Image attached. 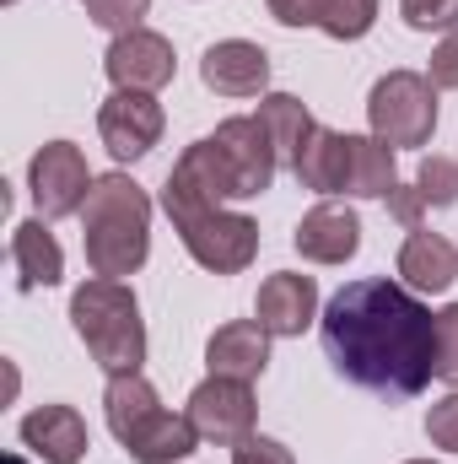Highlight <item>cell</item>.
<instances>
[{"instance_id":"obj_23","label":"cell","mask_w":458,"mask_h":464,"mask_svg":"<svg viewBox=\"0 0 458 464\" xmlns=\"http://www.w3.org/2000/svg\"><path fill=\"white\" fill-rule=\"evenodd\" d=\"M415 189H421L426 206H458V162L426 157V162L415 168Z\"/></svg>"},{"instance_id":"obj_13","label":"cell","mask_w":458,"mask_h":464,"mask_svg":"<svg viewBox=\"0 0 458 464\" xmlns=\"http://www.w3.org/2000/svg\"><path fill=\"white\" fill-rule=\"evenodd\" d=\"M200 82L222 98H259L270 87V54L248 38H222L200 60Z\"/></svg>"},{"instance_id":"obj_3","label":"cell","mask_w":458,"mask_h":464,"mask_svg":"<svg viewBox=\"0 0 458 464\" xmlns=\"http://www.w3.org/2000/svg\"><path fill=\"white\" fill-rule=\"evenodd\" d=\"M81 248L92 276H135L151 254V195L129 173H103L81 206Z\"/></svg>"},{"instance_id":"obj_20","label":"cell","mask_w":458,"mask_h":464,"mask_svg":"<svg viewBox=\"0 0 458 464\" xmlns=\"http://www.w3.org/2000/svg\"><path fill=\"white\" fill-rule=\"evenodd\" d=\"M394 184H399V173H394V146L377 140V135H350L345 195H356V200H388Z\"/></svg>"},{"instance_id":"obj_24","label":"cell","mask_w":458,"mask_h":464,"mask_svg":"<svg viewBox=\"0 0 458 464\" xmlns=\"http://www.w3.org/2000/svg\"><path fill=\"white\" fill-rule=\"evenodd\" d=\"M399 11L415 33H453L458 27V0H399Z\"/></svg>"},{"instance_id":"obj_27","label":"cell","mask_w":458,"mask_h":464,"mask_svg":"<svg viewBox=\"0 0 458 464\" xmlns=\"http://www.w3.org/2000/svg\"><path fill=\"white\" fill-rule=\"evenodd\" d=\"M426 438H432V449L458 454V394L437 400V405L426 411Z\"/></svg>"},{"instance_id":"obj_11","label":"cell","mask_w":458,"mask_h":464,"mask_svg":"<svg viewBox=\"0 0 458 464\" xmlns=\"http://www.w3.org/2000/svg\"><path fill=\"white\" fill-rule=\"evenodd\" d=\"M162 103L151 92H114L98 109V135L114 151V162H140L157 140H162Z\"/></svg>"},{"instance_id":"obj_12","label":"cell","mask_w":458,"mask_h":464,"mask_svg":"<svg viewBox=\"0 0 458 464\" xmlns=\"http://www.w3.org/2000/svg\"><path fill=\"white\" fill-rule=\"evenodd\" d=\"M253 319L275 341H297L319 319V281L313 276H297V270H275L259 286V297H253Z\"/></svg>"},{"instance_id":"obj_16","label":"cell","mask_w":458,"mask_h":464,"mask_svg":"<svg viewBox=\"0 0 458 464\" xmlns=\"http://www.w3.org/2000/svg\"><path fill=\"white\" fill-rule=\"evenodd\" d=\"M270 330L259 319H232L222 324L211 341H205V367L216 378H237V383H253L264 367H270Z\"/></svg>"},{"instance_id":"obj_31","label":"cell","mask_w":458,"mask_h":464,"mask_svg":"<svg viewBox=\"0 0 458 464\" xmlns=\"http://www.w3.org/2000/svg\"><path fill=\"white\" fill-rule=\"evenodd\" d=\"M432 87H458V27L432 49Z\"/></svg>"},{"instance_id":"obj_33","label":"cell","mask_w":458,"mask_h":464,"mask_svg":"<svg viewBox=\"0 0 458 464\" xmlns=\"http://www.w3.org/2000/svg\"><path fill=\"white\" fill-rule=\"evenodd\" d=\"M410 464H437V459H410Z\"/></svg>"},{"instance_id":"obj_19","label":"cell","mask_w":458,"mask_h":464,"mask_svg":"<svg viewBox=\"0 0 458 464\" xmlns=\"http://www.w3.org/2000/svg\"><path fill=\"white\" fill-rule=\"evenodd\" d=\"M345 157H350V135L313 124V135L302 140L291 173H297V184L313 189V195H345Z\"/></svg>"},{"instance_id":"obj_22","label":"cell","mask_w":458,"mask_h":464,"mask_svg":"<svg viewBox=\"0 0 458 464\" xmlns=\"http://www.w3.org/2000/svg\"><path fill=\"white\" fill-rule=\"evenodd\" d=\"M372 22H377V0H329V11H324V33L340 44L367 38Z\"/></svg>"},{"instance_id":"obj_7","label":"cell","mask_w":458,"mask_h":464,"mask_svg":"<svg viewBox=\"0 0 458 464\" xmlns=\"http://www.w3.org/2000/svg\"><path fill=\"white\" fill-rule=\"evenodd\" d=\"M367 124L377 140L399 146H426L437 130V87L421 71H388L367 92Z\"/></svg>"},{"instance_id":"obj_15","label":"cell","mask_w":458,"mask_h":464,"mask_svg":"<svg viewBox=\"0 0 458 464\" xmlns=\"http://www.w3.org/2000/svg\"><path fill=\"white\" fill-rule=\"evenodd\" d=\"M22 443L43 464H81V454L92 449V432L76 405H38L22 416Z\"/></svg>"},{"instance_id":"obj_8","label":"cell","mask_w":458,"mask_h":464,"mask_svg":"<svg viewBox=\"0 0 458 464\" xmlns=\"http://www.w3.org/2000/svg\"><path fill=\"white\" fill-rule=\"evenodd\" d=\"M92 184H98V179H92L81 146H71V140H49V146L27 162L33 206H38V217H49V222H54V217H81Z\"/></svg>"},{"instance_id":"obj_9","label":"cell","mask_w":458,"mask_h":464,"mask_svg":"<svg viewBox=\"0 0 458 464\" xmlns=\"http://www.w3.org/2000/svg\"><path fill=\"white\" fill-rule=\"evenodd\" d=\"M200 432V443H222V449H237L253 438V389L237 383V378H205L195 394H189V411H184Z\"/></svg>"},{"instance_id":"obj_30","label":"cell","mask_w":458,"mask_h":464,"mask_svg":"<svg viewBox=\"0 0 458 464\" xmlns=\"http://www.w3.org/2000/svg\"><path fill=\"white\" fill-rule=\"evenodd\" d=\"M388 211H394V222H405V227L415 232V227H421L426 200H421V189H415V184H394V189H388Z\"/></svg>"},{"instance_id":"obj_1","label":"cell","mask_w":458,"mask_h":464,"mask_svg":"<svg viewBox=\"0 0 458 464\" xmlns=\"http://www.w3.org/2000/svg\"><path fill=\"white\" fill-rule=\"evenodd\" d=\"M324 351L367 394L415 400L437 378V314L399 281H350L324 308Z\"/></svg>"},{"instance_id":"obj_5","label":"cell","mask_w":458,"mask_h":464,"mask_svg":"<svg viewBox=\"0 0 458 464\" xmlns=\"http://www.w3.org/2000/svg\"><path fill=\"white\" fill-rule=\"evenodd\" d=\"M71 324L81 335V346L92 351V362L114 378V372H140L146 362V319L140 303L124 281L92 276L87 286H76L71 297Z\"/></svg>"},{"instance_id":"obj_4","label":"cell","mask_w":458,"mask_h":464,"mask_svg":"<svg viewBox=\"0 0 458 464\" xmlns=\"http://www.w3.org/2000/svg\"><path fill=\"white\" fill-rule=\"evenodd\" d=\"M103 411H109V432L135 464H178L200 449V432L189 416H173L157 389L140 372H114L103 389Z\"/></svg>"},{"instance_id":"obj_17","label":"cell","mask_w":458,"mask_h":464,"mask_svg":"<svg viewBox=\"0 0 458 464\" xmlns=\"http://www.w3.org/2000/svg\"><path fill=\"white\" fill-rule=\"evenodd\" d=\"M11 265H16V286H22V292L60 286V276H65V248H60L54 232L43 227V217L11 227Z\"/></svg>"},{"instance_id":"obj_28","label":"cell","mask_w":458,"mask_h":464,"mask_svg":"<svg viewBox=\"0 0 458 464\" xmlns=\"http://www.w3.org/2000/svg\"><path fill=\"white\" fill-rule=\"evenodd\" d=\"M264 5L281 27H324V11H329V0H264Z\"/></svg>"},{"instance_id":"obj_14","label":"cell","mask_w":458,"mask_h":464,"mask_svg":"<svg viewBox=\"0 0 458 464\" xmlns=\"http://www.w3.org/2000/svg\"><path fill=\"white\" fill-rule=\"evenodd\" d=\"M297 254L313 259V265H345L356 259L361 248V217L350 206H335V200H319L302 222H297Z\"/></svg>"},{"instance_id":"obj_29","label":"cell","mask_w":458,"mask_h":464,"mask_svg":"<svg viewBox=\"0 0 458 464\" xmlns=\"http://www.w3.org/2000/svg\"><path fill=\"white\" fill-rule=\"evenodd\" d=\"M232 464H297V459H291V449L275 443V438H248V443L232 449Z\"/></svg>"},{"instance_id":"obj_6","label":"cell","mask_w":458,"mask_h":464,"mask_svg":"<svg viewBox=\"0 0 458 464\" xmlns=\"http://www.w3.org/2000/svg\"><path fill=\"white\" fill-rule=\"evenodd\" d=\"M162 211L173 217L178 243L189 248V259L211 276H237L253 265L259 254V222L227 211V206H195V200H162Z\"/></svg>"},{"instance_id":"obj_32","label":"cell","mask_w":458,"mask_h":464,"mask_svg":"<svg viewBox=\"0 0 458 464\" xmlns=\"http://www.w3.org/2000/svg\"><path fill=\"white\" fill-rule=\"evenodd\" d=\"M5 464H27V459H22V454H5Z\"/></svg>"},{"instance_id":"obj_2","label":"cell","mask_w":458,"mask_h":464,"mask_svg":"<svg viewBox=\"0 0 458 464\" xmlns=\"http://www.w3.org/2000/svg\"><path fill=\"white\" fill-rule=\"evenodd\" d=\"M275 140L259 119H227L216 135L184 146L173 162L162 200H195V206H227V200H253L275 184Z\"/></svg>"},{"instance_id":"obj_25","label":"cell","mask_w":458,"mask_h":464,"mask_svg":"<svg viewBox=\"0 0 458 464\" xmlns=\"http://www.w3.org/2000/svg\"><path fill=\"white\" fill-rule=\"evenodd\" d=\"M151 11V0H87V16L98 22V27H109V33H135L140 27V16Z\"/></svg>"},{"instance_id":"obj_18","label":"cell","mask_w":458,"mask_h":464,"mask_svg":"<svg viewBox=\"0 0 458 464\" xmlns=\"http://www.w3.org/2000/svg\"><path fill=\"white\" fill-rule=\"evenodd\" d=\"M399 276H405L410 292H448L458 281V248L443 232L415 227L399 248Z\"/></svg>"},{"instance_id":"obj_10","label":"cell","mask_w":458,"mask_h":464,"mask_svg":"<svg viewBox=\"0 0 458 464\" xmlns=\"http://www.w3.org/2000/svg\"><path fill=\"white\" fill-rule=\"evenodd\" d=\"M103 65H109L114 92H157V87H167L173 71H178L173 44H167L162 33H151V27L119 33L114 44H109V54H103Z\"/></svg>"},{"instance_id":"obj_21","label":"cell","mask_w":458,"mask_h":464,"mask_svg":"<svg viewBox=\"0 0 458 464\" xmlns=\"http://www.w3.org/2000/svg\"><path fill=\"white\" fill-rule=\"evenodd\" d=\"M253 119L270 130V140H275V157H281L286 168L297 162L302 140H308V135H313V124H319V119L308 114V103H302V98H291V92H270V98L259 103V114H253Z\"/></svg>"},{"instance_id":"obj_26","label":"cell","mask_w":458,"mask_h":464,"mask_svg":"<svg viewBox=\"0 0 458 464\" xmlns=\"http://www.w3.org/2000/svg\"><path fill=\"white\" fill-rule=\"evenodd\" d=\"M437 378L458 383V303L437 314Z\"/></svg>"}]
</instances>
